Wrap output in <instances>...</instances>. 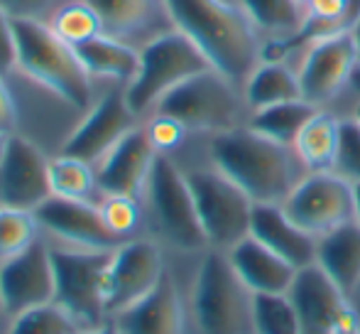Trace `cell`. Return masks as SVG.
I'll return each mask as SVG.
<instances>
[{
  "label": "cell",
  "instance_id": "obj_44",
  "mask_svg": "<svg viewBox=\"0 0 360 334\" xmlns=\"http://www.w3.org/2000/svg\"><path fill=\"white\" fill-rule=\"evenodd\" d=\"M8 140H10V133H0V163H3L5 150H8Z\"/></svg>",
  "mask_w": 360,
  "mask_h": 334
},
{
  "label": "cell",
  "instance_id": "obj_19",
  "mask_svg": "<svg viewBox=\"0 0 360 334\" xmlns=\"http://www.w3.org/2000/svg\"><path fill=\"white\" fill-rule=\"evenodd\" d=\"M108 37L143 49L160 35L174 30L165 0H86Z\"/></svg>",
  "mask_w": 360,
  "mask_h": 334
},
{
  "label": "cell",
  "instance_id": "obj_40",
  "mask_svg": "<svg viewBox=\"0 0 360 334\" xmlns=\"http://www.w3.org/2000/svg\"><path fill=\"white\" fill-rule=\"evenodd\" d=\"M348 302H351V310H353V317H356L358 327H360V283L348 292Z\"/></svg>",
  "mask_w": 360,
  "mask_h": 334
},
{
  "label": "cell",
  "instance_id": "obj_48",
  "mask_svg": "<svg viewBox=\"0 0 360 334\" xmlns=\"http://www.w3.org/2000/svg\"><path fill=\"white\" fill-rule=\"evenodd\" d=\"M353 116H356V118L360 120V99H358V106H356V113H353Z\"/></svg>",
  "mask_w": 360,
  "mask_h": 334
},
{
  "label": "cell",
  "instance_id": "obj_43",
  "mask_svg": "<svg viewBox=\"0 0 360 334\" xmlns=\"http://www.w3.org/2000/svg\"><path fill=\"white\" fill-rule=\"evenodd\" d=\"M351 32H353V39H356V47H358V67H360V13H358L356 23H353Z\"/></svg>",
  "mask_w": 360,
  "mask_h": 334
},
{
  "label": "cell",
  "instance_id": "obj_17",
  "mask_svg": "<svg viewBox=\"0 0 360 334\" xmlns=\"http://www.w3.org/2000/svg\"><path fill=\"white\" fill-rule=\"evenodd\" d=\"M34 219L39 229L74 249L113 251L123 244L118 236L110 234L101 206L91 199H67L52 194L34 209Z\"/></svg>",
  "mask_w": 360,
  "mask_h": 334
},
{
  "label": "cell",
  "instance_id": "obj_35",
  "mask_svg": "<svg viewBox=\"0 0 360 334\" xmlns=\"http://www.w3.org/2000/svg\"><path fill=\"white\" fill-rule=\"evenodd\" d=\"M333 172H338L351 185L360 182V120L356 116L341 120V140Z\"/></svg>",
  "mask_w": 360,
  "mask_h": 334
},
{
  "label": "cell",
  "instance_id": "obj_47",
  "mask_svg": "<svg viewBox=\"0 0 360 334\" xmlns=\"http://www.w3.org/2000/svg\"><path fill=\"white\" fill-rule=\"evenodd\" d=\"M5 320H10V317H8V312H5V307H3V300H0V330H3Z\"/></svg>",
  "mask_w": 360,
  "mask_h": 334
},
{
  "label": "cell",
  "instance_id": "obj_9",
  "mask_svg": "<svg viewBox=\"0 0 360 334\" xmlns=\"http://www.w3.org/2000/svg\"><path fill=\"white\" fill-rule=\"evenodd\" d=\"M186 177H189L196 211L211 249L228 251L240 239L250 236L255 202L231 177L223 175L214 165L206 170L186 172Z\"/></svg>",
  "mask_w": 360,
  "mask_h": 334
},
{
  "label": "cell",
  "instance_id": "obj_18",
  "mask_svg": "<svg viewBox=\"0 0 360 334\" xmlns=\"http://www.w3.org/2000/svg\"><path fill=\"white\" fill-rule=\"evenodd\" d=\"M157 150L147 135L145 125L133 128L98 165L96 182L103 194H130L138 197L147 187L150 172L155 167Z\"/></svg>",
  "mask_w": 360,
  "mask_h": 334
},
{
  "label": "cell",
  "instance_id": "obj_46",
  "mask_svg": "<svg viewBox=\"0 0 360 334\" xmlns=\"http://www.w3.org/2000/svg\"><path fill=\"white\" fill-rule=\"evenodd\" d=\"M351 89L358 94V99H360V67L353 72V77H351Z\"/></svg>",
  "mask_w": 360,
  "mask_h": 334
},
{
  "label": "cell",
  "instance_id": "obj_37",
  "mask_svg": "<svg viewBox=\"0 0 360 334\" xmlns=\"http://www.w3.org/2000/svg\"><path fill=\"white\" fill-rule=\"evenodd\" d=\"M0 77L8 84L20 77V42L15 20L0 10Z\"/></svg>",
  "mask_w": 360,
  "mask_h": 334
},
{
  "label": "cell",
  "instance_id": "obj_20",
  "mask_svg": "<svg viewBox=\"0 0 360 334\" xmlns=\"http://www.w3.org/2000/svg\"><path fill=\"white\" fill-rule=\"evenodd\" d=\"M113 322L120 334H181L184 312L169 273L135 305L113 315Z\"/></svg>",
  "mask_w": 360,
  "mask_h": 334
},
{
  "label": "cell",
  "instance_id": "obj_16",
  "mask_svg": "<svg viewBox=\"0 0 360 334\" xmlns=\"http://www.w3.org/2000/svg\"><path fill=\"white\" fill-rule=\"evenodd\" d=\"M287 295L297 310L302 334H333L353 317L348 295L319 263L299 268Z\"/></svg>",
  "mask_w": 360,
  "mask_h": 334
},
{
  "label": "cell",
  "instance_id": "obj_27",
  "mask_svg": "<svg viewBox=\"0 0 360 334\" xmlns=\"http://www.w3.org/2000/svg\"><path fill=\"white\" fill-rule=\"evenodd\" d=\"M238 8L245 13L262 39L289 37L307 18L302 0H238Z\"/></svg>",
  "mask_w": 360,
  "mask_h": 334
},
{
  "label": "cell",
  "instance_id": "obj_2",
  "mask_svg": "<svg viewBox=\"0 0 360 334\" xmlns=\"http://www.w3.org/2000/svg\"><path fill=\"white\" fill-rule=\"evenodd\" d=\"M174 30L191 39L218 72L245 84L262 62V42L238 5L226 0H165Z\"/></svg>",
  "mask_w": 360,
  "mask_h": 334
},
{
  "label": "cell",
  "instance_id": "obj_30",
  "mask_svg": "<svg viewBox=\"0 0 360 334\" xmlns=\"http://www.w3.org/2000/svg\"><path fill=\"white\" fill-rule=\"evenodd\" d=\"M49 25H52L59 37L67 39L74 47L94 39L96 35H103L98 15L86 0H67V3H62L57 13H54V18L49 20Z\"/></svg>",
  "mask_w": 360,
  "mask_h": 334
},
{
  "label": "cell",
  "instance_id": "obj_15",
  "mask_svg": "<svg viewBox=\"0 0 360 334\" xmlns=\"http://www.w3.org/2000/svg\"><path fill=\"white\" fill-rule=\"evenodd\" d=\"M49 197V158L32 138L10 133L0 163V204L34 211Z\"/></svg>",
  "mask_w": 360,
  "mask_h": 334
},
{
  "label": "cell",
  "instance_id": "obj_13",
  "mask_svg": "<svg viewBox=\"0 0 360 334\" xmlns=\"http://www.w3.org/2000/svg\"><path fill=\"white\" fill-rule=\"evenodd\" d=\"M162 251L155 241L128 239L113 251L105 273V312L118 315L145 297L165 276Z\"/></svg>",
  "mask_w": 360,
  "mask_h": 334
},
{
  "label": "cell",
  "instance_id": "obj_25",
  "mask_svg": "<svg viewBox=\"0 0 360 334\" xmlns=\"http://www.w3.org/2000/svg\"><path fill=\"white\" fill-rule=\"evenodd\" d=\"M243 96H245L250 113L267 109V106L302 99L297 67H289L287 62H275V59H262L243 84Z\"/></svg>",
  "mask_w": 360,
  "mask_h": 334
},
{
  "label": "cell",
  "instance_id": "obj_38",
  "mask_svg": "<svg viewBox=\"0 0 360 334\" xmlns=\"http://www.w3.org/2000/svg\"><path fill=\"white\" fill-rule=\"evenodd\" d=\"M62 3H67V0H0V10L8 13L13 20L49 23Z\"/></svg>",
  "mask_w": 360,
  "mask_h": 334
},
{
  "label": "cell",
  "instance_id": "obj_50",
  "mask_svg": "<svg viewBox=\"0 0 360 334\" xmlns=\"http://www.w3.org/2000/svg\"><path fill=\"white\" fill-rule=\"evenodd\" d=\"M302 3H307V0H302Z\"/></svg>",
  "mask_w": 360,
  "mask_h": 334
},
{
  "label": "cell",
  "instance_id": "obj_8",
  "mask_svg": "<svg viewBox=\"0 0 360 334\" xmlns=\"http://www.w3.org/2000/svg\"><path fill=\"white\" fill-rule=\"evenodd\" d=\"M113 251L74 249V246L52 249L54 280H57L54 302L62 305L84 330L103 325L105 273Z\"/></svg>",
  "mask_w": 360,
  "mask_h": 334
},
{
  "label": "cell",
  "instance_id": "obj_1",
  "mask_svg": "<svg viewBox=\"0 0 360 334\" xmlns=\"http://www.w3.org/2000/svg\"><path fill=\"white\" fill-rule=\"evenodd\" d=\"M211 165L231 177L255 204H282L307 175L292 145L277 143L248 123L211 138Z\"/></svg>",
  "mask_w": 360,
  "mask_h": 334
},
{
  "label": "cell",
  "instance_id": "obj_5",
  "mask_svg": "<svg viewBox=\"0 0 360 334\" xmlns=\"http://www.w3.org/2000/svg\"><path fill=\"white\" fill-rule=\"evenodd\" d=\"M245 111L250 109L243 96V86L216 67H209L169 91L157 104L155 113L172 116L186 130H206L216 135L245 125Z\"/></svg>",
  "mask_w": 360,
  "mask_h": 334
},
{
  "label": "cell",
  "instance_id": "obj_32",
  "mask_svg": "<svg viewBox=\"0 0 360 334\" xmlns=\"http://www.w3.org/2000/svg\"><path fill=\"white\" fill-rule=\"evenodd\" d=\"M255 334H302L299 317L287 292L252 297Z\"/></svg>",
  "mask_w": 360,
  "mask_h": 334
},
{
  "label": "cell",
  "instance_id": "obj_36",
  "mask_svg": "<svg viewBox=\"0 0 360 334\" xmlns=\"http://www.w3.org/2000/svg\"><path fill=\"white\" fill-rule=\"evenodd\" d=\"M145 130H147V135H150L155 150L162 155L179 148V145L184 143V135L189 133L179 120L165 113H152V118L145 123Z\"/></svg>",
  "mask_w": 360,
  "mask_h": 334
},
{
  "label": "cell",
  "instance_id": "obj_6",
  "mask_svg": "<svg viewBox=\"0 0 360 334\" xmlns=\"http://www.w3.org/2000/svg\"><path fill=\"white\" fill-rule=\"evenodd\" d=\"M214 67L204 52L179 30L160 35L140 49V67L133 82L125 86V96L135 113H155L157 104L194 74Z\"/></svg>",
  "mask_w": 360,
  "mask_h": 334
},
{
  "label": "cell",
  "instance_id": "obj_33",
  "mask_svg": "<svg viewBox=\"0 0 360 334\" xmlns=\"http://www.w3.org/2000/svg\"><path fill=\"white\" fill-rule=\"evenodd\" d=\"M39 239L34 211L0 204V263L18 256Z\"/></svg>",
  "mask_w": 360,
  "mask_h": 334
},
{
  "label": "cell",
  "instance_id": "obj_22",
  "mask_svg": "<svg viewBox=\"0 0 360 334\" xmlns=\"http://www.w3.org/2000/svg\"><path fill=\"white\" fill-rule=\"evenodd\" d=\"M231 258L233 268L238 276L243 278L248 287L255 295H280L287 292L292 285L297 268L282 256H277L272 249L255 239V236H245L236 246L226 251Z\"/></svg>",
  "mask_w": 360,
  "mask_h": 334
},
{
  "label": "cell",
  "instance_id": "obj_21",
  "mask_svg": "<svg viewBox=\"0 0 360 334\" xmlns=\"http://www.w3.org/2000/svg\"><path fill=\"white\" fill-rule=\"evenodd\" d=\"M250 236L272 249L277 256L292 263L294 268H304L316 263L319 239L304 231L297 221L289 219L282 204H255L250 221Z\"/></svg>",
  "mask_w": 360,
  "mask_h": 334
},
{
  "label": "cell",
  "instance_id": "obj_26",
  "mask_svg": "<svg viewBox=\"0 0 360 334\" xmlns=\"http://www.w3.org/2000/svg\"><path fill=\"white\" fill-rule=\"evenodd\" d=\"M338 140H341V120L319 109L297 135L294 150L307 172H331L336 167Z\"/></svg>",
  "mask_w": 360,
  "mask_h": 334
},
{
  "label": "cell",
  "instance_id": "obj_34",
  "mask_svg": "<svg viewBox=\"0 0 360 334\" xmlns=\"http://www.w3.org/2000/svg\"><path fill=\"white\" fill-rule=\"evenodd\" d=\"M98 206H101V214H103L105 226L120 241H128L135 234V229L140 226V219H143V209H140L138 197L103 194V202Z\"/></svg>",
  "mask_w": 360,
  "mask_h": 334
},
{
  "label": "cell",
  "instance_id": "obj_39",
  "mask_svg": "<svg viewBox=\"0 0 360 334\" xmlns=\"http://www.w3.org/2000/svg\"><path fill=\"white\" fill-rule=\"evenodd\" d=\"M18 99L13 94V86L0 77V133H18Z\"/></svg>",
  "mask_w": 360,
  "mask_h": 334
},
{
  "label": "cell",
  "instance_id": "obj_4",
  "mask_svg": "<svg viewBox=\"0 0 360 334\" xmlns=\"http://www.w3.org/2000/svg\"><path fill=\"white\" fill-rule=\"evenodd\" d=\"M255 292L243 283L226 251L211 249L204 256L191 292V310L199 334H255Z\"/></svg>",
  "mask_w": 360,
  "mask_h": 334
},
{
  "label": "cell",
  "instance_id": "obj_10",
  "mask_svg": "<svg viewBox=\"0 0 360 334\" xmlns=\"http://www.w3.org/2000/svg\"><path fill=\"white\" fill-rule=\"evenodd\" d=\"M138 120L140 116L130 109L125 86H103L79 125L64 138L62 155H72L96 167L130 130L138 128Z\"/></svg>",
  "mask_w": 360,
  "mask_h": 334
},
{
  "label": "cell",
  "instance_id": "obj_45",
  "mask_svg": "<svg viewBox=\"0 0 360 334\" xmlns=\"http://www.w3.org/2000/svg\"><path fill=\"white\" fill-rule=\"evenodd\" d=\"M353 199H356V219L360 221V182L353 185Z\"/></svg>",
  "mask_w": 360,
  "mask_h": 334
},
{
  "label": "cell",
  "instance_id": "obj_49",
  "mask_svg": "<svg viewBox=\"0 0 360 334\" xmlns=\"http://www.w3.org/2000/svg\"><path fill=\"white\" fill-rule=\"evenodd\" d=\"M226 3H231V5H238V0H226Z\"/></svg>",
  "mask_w": 360,
  "mask_h": 334
},
{
  "label": "cell",
  "instance_id": "obj_23",
  "mask_svg": "<svg viewBox=\"0 0 360 334\" xmlns=\"http://www.w3.org/2000/svg\"><path fill=\"white\" fill-rule=\"evenodd\" d=\"M76 52L94 82L103 86H128L140 67V49L108 35H96L94 39L79 44Z\"/></svg>",
  "mask_w": 360,
  "mask_h": 334
},
{
  "label": "cell",
  "instance_id": "obj_3",
  "mask_svg": "<svg viewBox=\"0 0 360 334\" xmlns=\"http://www.w3.org/2000/svg\"><path fill=\"white\" fill-rule=\"evenodd\" d=\"M15 27L20 42V77L86 113L96 101L98 84L84 67L74 44L59 37L49 23L15 20Z\"/></svg>",
  "mask_w": 360,
  "mask_h": 334
},
{
  "label": "cell",
  "instance_id": "obj_12",
  "mask_svg": "<svg viewBox=\"0 0 360 334\" xmlns=\"http://www.w3.org/2000/svg\"><path fill=\"white\" fill-rule=\"evenodd\" d=\"M358 69V47L351 30L328 35L314 42L299 59V86L302 99L321 109L333 101L346 86H351V77Z\"/></svg>",
  "mask_w": 360,
  "mask_h": 334
},
{
  "label": "cell",
  "instance_id": "obj_31",
  "mask_svg": "<svg viewBox=\"0 0 360 334\" xmlns=\"http://www.w3.org/2000/svg\"><path fill=\"white\" fill-rule=\"evenodd\" d=\"M84 327L57 302L32 307L10 320L8 334H79Z\"/></svg>",
  "mask_w": 360,
  "mask_h": 334
},
{
  "label": "cell",
  "instance_id": "obj_29",
  "mask_svg": "<svg viewBox=\"0 0 360 334\" xmlns=\"http://www.w3.org/2000/svg\"><path fill=\"white\" fill-rule=\"evenodd\" d=\"M49 187H52V194L57 197L91 199V194L98 192L96 167L72 155L59 153V158L49 160Z\"/></svg>",
  "mask_w": 360,
  "mask_h": 334
},
{
  "label": "cell",
  "instance_id": "obj_24",
  "mask_svg": "<svg viewBox=\"0 0 360 334\" xmlns=\"http://www.w3.org/2000/svg\"><path fill=\"white\" fill-rule=\"evenodd\" d=\"M316 263L348 295L360 283V221L353 219L319 236Z\"/></svg>",
  "mask_w": 360,
  "mask_h": 334
},
{
  "label": "cell",
  "instance_id": "obj_42",
  "mask_svg": "<svg viewBox=\"0 0 360 334\" xmlns=\"http://www.w3.org/2000/svg\"><path fill=\"white\" fill-rule=\"evenodd\" d=\"M333 334H360V327H358V322H356V317H348L346 322H343L341 327H338Z\"/></svg>",
  "mask_w": 360,
  "mask_h": 334
},
{
  "label": "cell",
  "instance_id": "obj_41",
  "mask_svg": "<svg viewBox=\"0 0 360 334\" xmlns=\"http://www.w3.org/2000/svg\"><path fill=\"white\" fill-rule=\"evenodd\" d=\"M79 334H120L118 327H115V322H103V325L94 327V330H84Z\"/></svg>",
  "mask_w": 360,
  "mask_h": 334
},
{
  "label": "cell",
  "instance_id": "obj_11",
  "mask_svg": "<svg viewBox=\"0 0 360 334\" xmlns=\"http://www.w3.org/2000/svg\"><path fill=\"white\" fill-rule=\"evenodd\" d=\"M289 219L311 236H323L356 219L353 185L338 172H307L282 202Z\"/></svg>",
  "mask_w": 360,
  "mask_h": 334
},
{
  "label": "cell",
  "instance_id": "obj_14",
  "mask_svg": "<svg viewBox=\"0 0 360 334\" xmlns=\"http://www.w3.org/2000/svg\"><path fill=\"white\" fill-rule=\"evenodd\" d=\"M57 280H54L52 249L42 239L30 249L0 263V300L8 317L54 302Z\"/></svg>",
  "mask_w": 360,
  "mask_h": 334
},
{
  "label": "cell",
  "instance_id": "obj_7",
  "mask_svg": "<svg viewBox=\"0 0 360 334\" xmlns=\"http://www.w3.org/2000/svg\"><path fill=\"white\" fill-rule=\"evenodd\" d=\"M145 192L152 224L167 244L179 251H201L209 246L189 177L169 155H157Z\"/></svg>",
  "mask_w": 360,
  "mask_h": 334
},
{
  "label": "cell",
  "instance_id": "obj_28",
  "mask_svg": "<svg viewBox=\"0 0 360 334\" xmlns=\"http://www.w3.org/2000/svg\"><path fill=\"white\" fill-rule=\"evenodd\" d=\"M316 111H319L316 106L309 104V101L294 99V101H285V104H275V106H267V109L252 111L250 118H248V125L252 130H257V133L277 140V143L292 145L294 148L297 135L302 133L307 120Z\"/></svg>",
  "mask_w": 360,
  "mask_h": 334
}]
</instances>
